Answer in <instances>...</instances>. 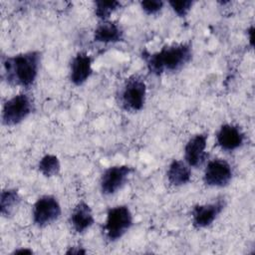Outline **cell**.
<instances>
[{
	"label": "cell",
	"instance_id": "6da1fadb",
	"mask_svg": "<svg viewBox=\"0 0 255 255\" xmlns=\"http://www.w3.org/2000/svg\"><path fill=\"white\" fill-rule=\"evenodd\" d=\"M142 58L148 72L152 75L177 72L191 61L192 46L190 43L166 45L155 53L142 52Z\"/></svg>",
	"mask_w": 255,
	"mask_h": 255
},
{
	"label": "cell",
	"instance_id": "7a4b0ae2",
	"mask_svg": "<svg viewBox=\"0 0 255 255\" xmlns=\"http://www.w3.org/2000/svg\"><path fill=\"white\" fill-rule=\"evenodd\" d=\"M3 76L6 82L15 87L30 88L35 83L41 64L39 51H28L3 59Z\"/></svg>",
	"mask_w": 255,
	"mask_h": 255
},
{
	"label": "cell",
	"instance_id": "3957f363",
	"mask_svg": "<svg viewBox=\"0 0 255 255\" xmlns=\"http://www.w3.org/2000/svg\"><path fill=\"white\" fill-rule=\"evenodd\" d=\"M146 99V85L143 78L139 75L128 77L123 84L119 103L123 110L129 113H136L142 110Z\"/></svg>",
	"mask_w": 255,
	"mask_h": 255
},
{
	"label": "cell",
	"instance_id": "277c9868",
	"mask_svg": "<svg viewBox=\"0 0 255 255\" xmlns=\"http://www.w3.org/2000/svg\"><path fill=\"white\" fill-rule=\"evenodd\" d=\"M132 222V213L127 205H118L110 208L103 225L105 237L110 242L118 241L130 229Z\"/></svg>",
	"mask_w": 255,
	"mask_h": 255
},
{
	"label": "cell",
	"instance_id": "5b68a950",
	"mask_svg": "<svg viewBox=\"0 0 255 255\" xmlns=\"http://www.w3.org/2000/svg\"><path fill=\"white\" fill-rule=\"evenodd\" d=\"M34 109V103L30 95L20 93L7 100L2 108L1 121L4 126L12 127L26 120Z\"/></svg>",
	"mask_w": 255,
	"mask_h": 255
},
{
	"label": "cell",
	"instance_id": "8992f818",
	"mask_svg": "<svg viewBox=\"0 0 255 255\" xmlns=\"http://www.w3.org/2000/svg\"><path fill=\"white\" fill-rule=\"evenodd\" d=\"M61 213V205L54 195H42L33 205V222L36 226L43 228L57 221L60 218Z\"/></svg>",
	"mask_w": 255,
	"mask_h": 255
},
{
	"label": "cell",
	"instance_id": "52a82bcc",
	"mask_svg": "<svg viewBox=\"0 0 255 255\" xmlns=\"http://www.w3.org/2000/svg\"><path fill=\"white\" fill-rule=\"evenodd\" d=\"M132 168L128 165H113L105 169L100 179V189L106 196L113 195L127 183Z\"/></svg>",
	"mask_w": 255,
	"mask_h": 255
},
{
	"label": "cell",
	"instance_id": "ba28073f",
	"mask_svg": "<svg viewBox=\"0 0 255 255\" xmlns=\"http://www.w3.org/2000/svg\"><path fill=\"white\" fill-rule=\"evenodd\" d=\"M233 177L232 167L224 159L214 158L207 162L204 173L203 182L210 187H225Z\"/></svg>",
	"mask_w": 255,
	"mask_h": 255
},
{
	"label": "cell",
	"instance_id": "9c48e42d",
	"mask_svg": "<svg viewBox=\"0 0 255 255\" xmlns=\"http://www.w3.org/2000/svg\"><path fill=\"white\" fill-rule=\"evenodd\" d=\"M225 205L226 202L224 198H219L210 203L197 204L193 206L191 211L193 227L196 229H202L210 226L222 212Z\"/></svg>",
	"mask_w": 255,
	"mask_h": 255
},
{
	"label": "cell",
	"instance_id": "30bf717a",
	"mask_svg": "<svg viewBox=\"0 0 255 255\" xmlns=\"http://www.w3.org/2000/svg\"><path fill=\"white\" fill-rule=\"evenodd\" d=\"M208 135L206 133H197L191 136L184 146V159L190 167H199L206 159L205 151Z\"/></svg>",
	"mask_w": 255,
	"mask_h": 255
},
{
	"label": "cell",
	"instance_id": "8fae6325",
	"mask_svg": "<svg viewBox=\"0 0 255 255\" xmlns=\"http://www.w3.org/2000/svg\"><path fill=\"white\" fill-rule=\"evenodd\" d=\"M245 140L242 129L232 124L222 125L216 132V143L225 151H233L241 147Z\"/></svg>",
	"mask_w": 255,
	"mask_h": 255
},
{
	"label": "cell",
	"instance_id": "7c38bea8",
	"mask_svg": "<svg viewBox=\"0 0 255 255\" xmlns=\"http://www.w3.org/2000/svg\"><path fill=\"white\" fill-rule=\"evenodd\" d=\"M93 59L85 52L77 53L70 64V81L79 87L84 85L93 74Z\"/></svg>",
	"mask_w": 255,
	"mask_h": 255
},
{
	"label": "cell",
	"instance_id": "4fadbf2b",
	"mask_svg": "<svg viewBox=\"0 0 255 255\" xmlns=\"http://www.w3.org/2000/svg\"><path fill=\"white\" fill-rule=\"evenodd\" d=\"M70 223L77 233H84L95 223L92 208L85 201H80L72 210Z\"/></svg>",
	"mask_w": 255,
	"mask_h": 255
},
{
	"label": "cell",
	"instance_id": "5bb4252c",
	"mask_svg": "<svg viewBox=\"0 0 255 255\" xmlns=\"http://www.w3.org/2000/svg\"><path fill=\"white\" fill-rule=\"evenodd\" d=\"M94 41L103 44H113L124 39V31L121 26L110 20L101 21L94 31Z\"/></svg>",
	"mask_w": 255,
	"mask_h": 255
},
{
	"label": "cell",
	"instance_id": "9a60e30c",
	"mask_svg": "<svg viewBox=\"0 0 255 255\" xmlns=\"http://www.w3.org/2000/svg\"><path fill=\"white\" fill-rule=\"evenodd\" d=\"M166 177L172 186H182L191 179L190 166L182 160L173 159L167 168Z\"/></svg>",
	"mask_w": 255,
	"mask_h": 255
},
{
	"label": "cell",
	"instance_id": "2e32d148",
	"mask_svg": "<svg viewBox=\"0 0 255 255\" xmlns=\"http://www.w3.org/2000/svg\"><path fill=\"white\" fill-rule=\"evenodd\" d=\"M21 201V196L17 189L7 188L2 190L0 196V211L3 217H10L13 215L19 203Z\"/></svg>",
	"mask_w": 255,
	"mask_h": 255
},
{
	"label": "cell",
	"instance_id": "e0dca14e",
	"mask_svg": "<svg viewBox=\"0 0 255 255\" xmlns=\"http://www.w3.org/2000/svg\"><path fill=\"white\" fill-rule=\"evenodd\" d=\"M39 171L46 177L57 175L61 169V163L55 154H45L38 163Z\"/></svg>",
	"mask_w": 255,
	"mask_h": 255
},
{
	"label": "cell",
	"instance_id": "ac0fdd59",
	"mask_svg": "<svg viewBox=\"0 0 255 255\" xmlns=\"http://www.w3.org/2000/svg\"><path fill=\"white\" fill-rule=\"evenodd\" d=\"M94 5H95L94 7L95 15L101 21H105V20H109L110 16L122 6V3L116 0H111V1L98 0L94 2Z\"/></svg>",
	"mask_w": 255,
	"mask_h": 255
},
{
	"label": "cell",
	"instance_id": "d6986e66",
	"mask_svg": "<svg viewBox=\"0 0 255 255\" xmlns=\"http://www.w3.org/2000/svg\"><path fill=\"white\" fill-rule=\"evenodd\" d=\"M193 1L191 0H170L168 1V4L174 11V13L179 17H184L187 15V13L190 11Z\"/></svg>",
	"mask_w": 255,
	"mask_h": 255
},
{
	"label": "cell",
	"instance_id": "ffe728a7",
	"mask_svg": "<svg viewBox=\"0 0 255 255\" xmlns=\"http://www.w3.org/2000/svg\"><path fill=\"white\" fill-rule=\"evenodd\" d=\"M140 7L142 11L147 15H155L161 11L164 2L161 0H144L140 1Z\"/></svg>",
	"mask_w": 255,
	"mask_h": 255
},
{
	"label": "cell",
	"instance_id": "44dd1931",
	"mask_svg": "<svg viewBox=\"0 0 255 255\" xmlns=\"http://www.w3.org/2000/svg\"><path fill=\"white\" fill-rule=\"evenodd\" d=\"M86 250H84L82 247H70L69 250L66 251V254H85Z\"/></svg>",
	"mask_w": 255,
	"mask_h": 255
},
{
	"label": "cell",
	"instance_id": "7402d4cb",
	"mask_svg": "<svg viewBox=\"0 0 255 255\" xmlns=\"http://www.w3.org/2000/svg\"><path fill=\"white\" fill-rule=\"evenodd\" d=\"M32 254L33 251L31 249H28V248H21V249H15L13 251V254Z\"/></svg>",
	"mask_w": 255,
	"mask_h": 255
},
{
	"label": "cell",
	"instance_id": "603a6c76",
	"mask_svg": "<svg viewBox=\"0 0 255 255\" xmlns=\"http://www.w3.org/2000/svg\"><path fill=\"white\" fill-rule=\"evenodd\" d=\"M253 30H254L253 26H251V27L247 30V34L249 35V42H250V45H251V46L253 45Z\"/></svg>",
	"mask_w": 255,
	"mask_h": 255
}]
</instances>
